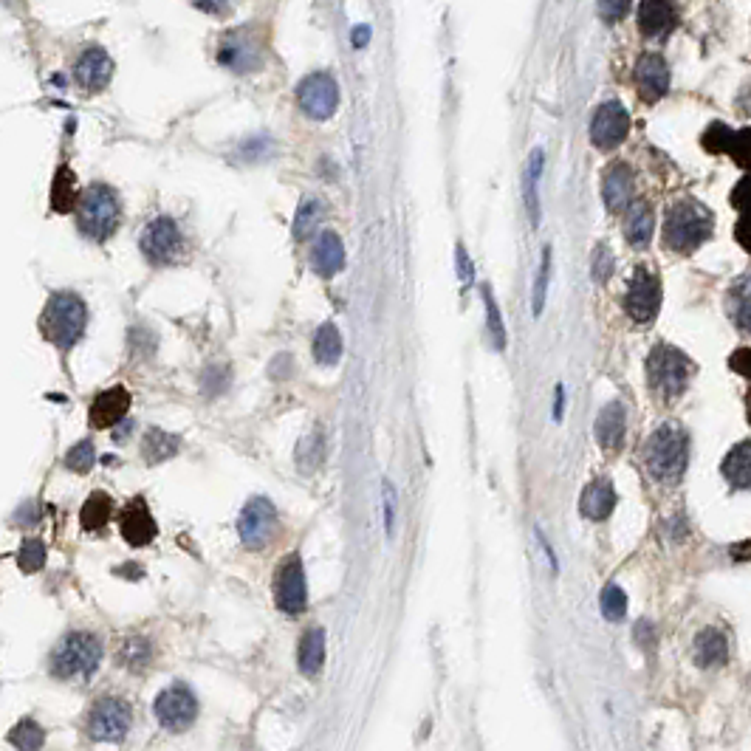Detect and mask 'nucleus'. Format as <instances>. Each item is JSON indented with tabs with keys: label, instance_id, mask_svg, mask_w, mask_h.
Masks as SVG:
<instances>
[{
	"label": "nucleus",
	"instance_id": "4",
	"mask_svg": "<svg viewBox=\"0 0 751 751\" xmlns=\"http://www.w3.org/2000/svg\"><path fill=\"white\" fill-rule=\"evenodd\" d=\"M712 235V212L698 201L672 204L664 221V240L675 252H692Z\"/></svg>",
	"mask_w": 751,
	"mask_h": 751
},
{
	"label": "nucleus",
	"instance_id": "5",
	"mask_svg": "<svg viewBox=\"0 0 751 751\" xmlns=\"http://www.w3.org/2000/svg\"><path fill=\"white\" fill-rule=\"evenodd\" d=\"M102 661V644L91 633H71L65 636L54 653H51V672L54 678L74 681V678H91Z\"/></svg>",
	"mask_w": 751,
	"mask_h": 751
},
{
	"label": "nucleus",
	"instance_id": "43",
	"mask_svg": "<svg viewBox=\"0 0 751 751\" xmlns=\"http://www.w3.org/2000/svg\"><path fill=\"white\" fill-rule=\"evenodd\" d=\"M613 272V257H610V249L605 243H599L596 246V252H593V263H591V274L593 280H599V283H605Z\"/></svg>",
	"mask_w": 751,
	"mask_h": 751
},
{
	"label": "nucleus",
	"instance_id": "39",
	"mask_svg": "<svg viewBox=\"0 0 751 751\" xmlns=\"http://www.w3.org/2000/svg\"><path fill=\"white\" fill-rule=\"evenodd\" d=\"M548 283H551V246H545L543 249L540 269H537V280H534V294H531V311H534V317L543 314L545 297H548Z\"/></svg>",
	"mask_w": 751,
	"mask_h": 751
},
{
	"label": "nucleus",
	"instance_id": "7",
	"mask_svg": "<svg viewBox=\"0 0 751 751\" xmlns=\"http://www.w3.org/2000/svg\"><path fill=\"white\" fill-rule=\"evenodd\" d=\"M297 105L300 111L308 116V119H331L339 108V82L325 74V71H317V74H308L300 85H297Z\"/></svg>",
	"mask_w": 751,
	"mask_h": 751
},
{
	"label": "nucleus",
	"instance_id": "18",
	"mask_svg": "<svg viewBox=\"0 0 751 751\" xmlns=\"http://www.w3.org/2000/svg\"><path fill=\"white\" fill-rule=\"evenodd\" d=\"M633 192H636V176L633 170L624 164V161H616L610 164L608 173H605V181H602V198H605V207L610 212H624L633 204Z\"/></svg>",
	"mask_w": 751,
	"mask_h": 751
},
{
	"label": "nucleus",
	"instance_id": "31",
	"mask_svg": "<svg viewBox=\"0 0 751 751\" xmlns=\"http://www.w3.org/2000/svg\"><path fill=\"white\" fill-rule=\"evenodd\" d=\"M178 449H181V441H178V435L173 432H164V430H147L144 432V441H142V455L147 464H161V461H170L173 455H178Z\"/></svg>",
	"mask_w": 751,
	"mask_h": 751
},
{
	"label": "nucleus",
	"instance_id": "51",
	"mask_svg": "<svg viewBox=\"0 0 751 751\" xmlns=\"http://www.w3.org/2000/svg\"><path fill=\"white\" fill-rule=\"evenodd\" d=\"M735 204L740 209H746V212H751V176L749 178H743L740 184H737V190H735Z\"/></svg>",
	"mask_w": 751,
	"mask_h": 751
},
{
	"label": "nucleus",
	"instance_id": "36",
	"mask_svg": "<svg viewBox=\"0 0 751 751\" xmlns=\"http://www.w3.org/2000/svg\"><path fill=\"white\" fill-rule=\"evenodd\" d=\"M9 743H12L17 751H40L43 749V743H46V732H43V726H40L37 720L23 718L20 723L12 726Z\"/></svg>",
	"mask_w": 751,
	"mask_h": 751
},
{
	"label": "nucleus",
	"instance_id": "6",
	"mask_svg": "<svg viewBox=\"0 0 751 751\" xmlns=\"http://www.w3.org/2000/svg\"><path fill=\"white\" fill-rule=\"evenodd\" d=\"M647 373H650V382L656 387L658 393L664 396H681L687 390L689 376H692V365L684 353L672 345H656L650 359H647Z\"/></svg>",
	"mask_w": 751,
	"mask_h": 751
},
{
	"label": "nucleus",
	"instance_id": "54",
	"mask_svg": "<svg viewBox=\"0 0 751 751\" xmlns=\"http://www.w3.org/2000/svg\"><path fill=\"white\" fill-rule=\"evenodd\" d=\"M351 40H353V48L368 46V43H370V26H365V23H362V26H356V29H353V34H351Z\"/></svg>",
	"mask_w": 751,
	"mask_h": 751
},
{
	"label": "nucleus",
	"instance_id": "34",
	"mask_svg": "<svg viewBox=\"0 0 751 751\" xmlns=\"http://www.w3.org/2000/svg\"><path fill=\"white\" fill-rule=\"evenodd\" d=\"M80 201V192H77V178L68 167H60L57 170V178H54V187H51V207L57 212H71Z\"/></svg>",
	"mask_w": 751,
	"mask_h": 751
},
{
	"label": "nucleus",
	"instance_id": "52",
	"mask_svg": "<svg viewBox=\"0 0 751 751\" xmlns=\"http://www.w3.org/2000/svg\"><path fill=\"white\" fill-rule=\"evenodd\" d=\"M737 373H743V376H749L751 379V348H743V351H737L732 356V362H729Z\"/></svg>",
	"mask_w": 751,
	"mask_h": 751
},
{
	"label": "nucleus",
	"instance_id": "3",
	"mask_svg": "<svg viewBox=\"0 0 751 751\" xmlns=\"http://www.w3.org/2000/svg\"><path fill=\"white\" fill-rule=\"evenodd\" d=\"M122 218V207H119V195L108 187V184H91L88 190L82 192L77 201V224L85 238L108 240L116 232Z\"/></svg>",
	"mask_w": 751,
	"mask_h": 751
},
{
	"label": "nucleus",
	"instance_id": "45",
	"mask_svg": "<svg viewBox=\"0 0 751 751\" xmlns=\"http://www.w3.org/2000/svg\"><path fill=\"white\" fill-rule=\"evenodd\" d=\"M630 6H633V0H599V17L605 20V23H619L627 12H630Z\"/></svg>",
	"mask_w": 751,
	"mask_h": 751
},
{
	"label": "nucleus",
	"instance_id": "14",
	"mask_svg": "<svg viewBox=\"0 0 751 751\" xmlns=\"http://www.w3.org/2000/svg\"><path fill=\"white\" fill-rule=\"evenodd\" d=\"M218 63L226 65L229 71L246 74V71L260 68V63H263V48L252 37V32L235 29V32L224 34L221 48H218Z\"/></svg>",
	"mask_w": 751,
	"mask_h": 751
},
{
	"label": "nucleus",
	"instance_id": "35",
	"mask_svg": "<svg viewBox=\"0 0 751 751\" xmlns=\"http://www.w3.org/2000/svg\"><path fill=\"white\" fill-rule=\"evenodd\" d=\"M113 512V500L105 492H94V495L85 500V506H82L80 512V523L85 531H99V528L105 526L108 520H111Z\"/></svg>",
	"mask_w": 751,
	"mask_h": 751
},
{
	"label": "nucleus",
	"instance_id": "19",
	"mask_svg": "<svg viewBox=\"0 0 751 751\" xmlns=\"http://www.w3.org/2000/svg\"><path fill=\"white\" fill-rule=\"evenodd\" d=\"M545 173V150L543 147H534L528 153L526 170H523V201H526V212L531 226L537 229L540 226V218H543V204H540V184H543Z\"/></svg>",
	"mask_w": 751,
	"mask_h": 751
},
{
	"label": "nucleus",
	"instance_id": "11",
	"mask_svg": "<svg viewBox=\"0 0 751 751\" xmlns=\"http://www.w3.org/2000/svg\"><path fill=\"white\" fill-rule=\"evenodd\" d=\"M274 528H277V509L272 500L255 497L243 506L238 517V534L246 548L260 551L274 537Z\"/></svg>",
	"mask_w": 751,
	"mask_h": 751
},
{
	"label": "nucleus",
	"instance_id": "1",
	"mask_svg": "<svg viewBox=\"0 0 751 751\" xmlns=\"http://www.w3.org/2000/svg\"><path fill=\"white\" fill-rule=\"evenodd\" d=\"M85 325H88V305L82 303V297L74 291H57L40 317V331L60 351H68L80 342Z\"/></svg>",
	"mask_w": 751,
	"mask_h": 751
},
{
	"label": "nucleus",
	"instance_id": "8",
	"mask_svg": "<svg viewBox=\"0 0 751 751\" xmlns=\"http://www.w3.org/2000/svg\"><path fill=\"white\" fill-rule=\"evenodd\" d=\"M130 720H133V712L122 698H102L94 704L85 726H88V735L99 743H119L128 737Z\"/></svg>",
	"mask_w": 751,
	"mask_h": 751
},
{
	"label": "nucleus",
	"instance_id": "48",
	"mask_svg": "<svg viewBox=\"0 0 751 751\" xmlns=\"http://www.w3.org/2000/svg\"><path fill=\"white\" fill-rule=\"evenodd\" d=\"M732 153L737 156L740 164H749L751 167V130H743L732 139Z\"/></svg>",
	"mask_w": 751,
	"mask_h": 751
},
{
	"label": "nucleus",
	"instance_id": "9",
	"mask_svg": "<svg viewBox=\"0 0 751 751\" xmlns=\"http://www.w3.org/2000/svg\"><path fill=\"white\" fill-rule=\"evenodd\" d=\"M184 249V238L178 232L173 218H153L142 232V252L153 266H170L176 263Z\"/></svg>",
	"mask_w": 751,
	"mask_h": 751
},
{
	"label": "nucleus",
	"instance_id": "28",
	"mask_svg": "<svg viewBox=\"0 0 751 751\" xmlns=\"http://www.w3.org/2000/svg\"><path fill=\"white\" fill-rule=\"evenodd\" d=\"M723 475L732 486L749 489L751 486V441H740L737 447L729 449V455L723 458Z\"/></svg>",
	"mask_w": 751,
	"mask_h": 751
},
{
	"label": "nucleus",
	"instance_id": "21",
	"mask_svg": "<svg viewBox=\"0 0 751 751\" xmlns=\"http://www.w3.org/2000/svg\"><path fill=\"white\" fill-rule=\"evenodd\" d=\"M119 528H122V537H125L133 548H142V545H147L156 537V520H153V514L147 512L142 497L130 500L128 509L122 512Z\"/></svg>",
	"mask_w": 751,
	"mask_h": 751
},
{
	"label": "nucleus",
	"instance_id": "16",
	"mask_svg": "<svg viewBox=\"0 0 751 751\" xmlns=\"http://www.w3.org/2000/svg\"><path fill=\"white\" fill-rule=\"evenodd\" d=\"M74 77L82 91H102L113 77V60L111 54L102 46H88L80 54V60L74 65Z\"/></svg>",
	"mask_w": 751,
	"mask_h": 751
},
{
	"label": "nucleus",
	"instance_id": "10",
	"mask_svg": "<svg viewBox=\"0 0 751 751\" xmlns=\"http://www.w3.org/2000/svg\"><path fill=\"white\" fill-rule=\"evenodd\" d=\"M624 308L641 325L656 320L658 308H661V280L647 266H639L636 274L630 277V286L624 294Z\"/></svg>",
	"mask_w": 751,
	"mask_h": 751
},
{
	"label": "nucleus",
	"instance_id": "33",
	"mask_svg": "<svg viewBox=\"0 0 751 751\" xmlns=\"http://www.w3.org/2000/svg\"><path fill=\"white\" fill-rule=\"evenodd\" d=\"M342 356V336L334 322H322L314 334V359L320 365H336Z\"/></svg>",
	"mask_w": 751,
	"mask_h": 751
},
{
	"label": "nucleus",
	"instance_id": "20",
	"mask_svg": "<svg viewBox=\"0 0 751 751\" xmlns=\"http://www.w3.org/2000/svg\"><path fill=\"white\" fill-rule=\"evenodd\" d=\"M636 85L647 99H661L670 88V65L661 54H641L636 63Z\"/></svg>",
	"mask_w": 751,
	"mask_h": 751
},
{
	"label": "nucleus",
	"instance_id": "32",
	"mask_svg": "<svg viewBox=\"0 0 751 751\" xmlns=\"http://www.w3.org/2000/svg\"><path fill=\"white\" fill-rule=\"evenodd\" d=\"M322 215H325V209H322V201L317 195H305L303 201H300V207H297V215H294V238L297 240H308L314 232H317V226L322 224Z\"/></svg>",
	"mask_w": 751,
	"mask_h": 751
},
{
	"label": "nucleus",
	"instance_id": "13",
	"mask_svg": "<svg viewBox=\"0 0 751 751\" xmlns=\"http://www.w3.org/2000/svg\"><path fill=\"white\" fill-rule=\"evenodd\" d=\"M153 715H156V720H159L164 729L184 732L192 720L198 718V698L187 687H181V684L167 687L153 701Z\"/></svg>",
	"mask_w": 751,
	"mask_h": 751
},
{
	"label": "nucleus",
	"instance_id": "2",
	"mask_svg": "<svg viewBox=\"0 0 751 751\" xmlns=\"http://www.w3.org/2000/svg\"><path fill=\"white\" fill-rule=\"evenodd\" d=\"M687 455H689V441L687 432L675 424H664L653 432V438L647 441L644 449V461L650 475L658 483H678L684 469H687Z\"/></svg>",
	"mask_w": 751,
	"mask_h": 751
},
{
	"label": "nucleus",
	"instance_id": "38",
	"mask_svg": "<svg viewBox=\"0 0 751 751\" xmlns=\"http://www.w3.org/2000/svg\"><path fill=\"white\" fill-rule=\"evenodd\" d=\"M480 297H483V305H486V328H489V336H492L497 351H506V325H503V314H500V305H497L489 283H483Z\"/></svg>",
	"mask_w": 751,
	"mask_h": 751
},
{
	"label": "nucleus",
	"instance_id": "49",
	"mask_svg": "<svg viewBox=\"0 0 751 751\" xmlns=\"http://www.w3.org/2000/svg\"><path fill=\"white\" fill-rule=\"evenodd\" d=\"M633 633H636V644H641L644 650H650L656 644V627H653V622H647V619H641Z\"/></svg>",
	"mask_w": 751,
	"mask_h": 751
},
{
	"label": "nucleus",
	"instance_id": "40",
	"mask_svg": "<svg viewBox=\"0 0 751 751\" xmlns=\"http://www.w3.org/2000/svg\"><path fill=\"white\" fill-rule=\"evenodd\" d=\"M46 562V543L43 540H23L17 551V565L23 574H37Z\"/></svg>",
	"mask_w": 751,
	"mask_h": 751
},
{
	"label": "nucleus",
	"instance_id": "50",
	"mask_svg": "<svg viewBox=\"0 0 751 751\" xmlns=\"http://www.w3.org/2000/svg\"><path fill=\"white\" fill-rule=\"evenodd\" d=\"M393 514H396V492L390 483H384V526H387V534L393 531Z\"/></svg>",
	"mask_w": 751,
	"mask_h": 751
},
{
	"label": "nucleus",
	"instance_id": "47",
	"mask_svg": "<svg viewBox=\"0 0 751 751\" xmlns=\"http://www.w3.org/2000/svg\"><path fill=\"white\" fill-rule=\"evenodd\" d=\"M455 266H458V277L464 280V283H472V277H475V266H472V257L466 252L464 243H458L455 246Z\"/></svg>",
	"mask_w": 751,
	"mask_h": 751
},
{
	"label": "nucleus",
	"instance_id": "42",
	"mask_svg": "<svg viewBox=\"0 0 751 751\" xmlns=\"http://www.w3.org/2000/svg\"><path fill=\"white\" fill-rule=\"evenodd\" d=\"M599 608H602L608 622H622L624 616H627V596H624L622 588H619V585H608V588L602 591Z\"/></svg>",
	"mask_w": 751,
	"mask_h": 751
},
{
	"label": "nucleus",
	"instance_id": "17",
	"mask_svg": "<svg viewBox=\"0 0 751 751\" xmlns=\"http://www.w3.org/2000/svg\"><path fill=\"white\" fill-rule=\"evenodd\" d=\"M130 410V393L125 387H111V390H102L99 396L91 404V424L96 430H113L116 424H122L128 418Z\"/></svg>",
	"mask_w": 751,
	"mask_h": 751
},
{
	"label": "nucleus",
	"instance_id": "23",
	"mask_svg": "<svg viewBox=\"0 0 751 751\" xmlns=\"http://www.w3.org/2000/svg\"><path fill=\"white\" fill-rule=\"evenodd\" d=\"M311 266L314 272L322 274V277H334L345 269V246H342V238L336 232H322L317 243H314V252H311Z\"/></svg>",
	"mask_w": 751,
	"mask_h": 751
},
{
	"label": "nucleus",
	"instance_id": "56",
	"mask_svg": "<svg viewBox=\"0 0 751 751\" xmlns=\"http://www.w3.org/2000/svg\"><path fill=\"white\" fill-rule=\"evenodd\" d=\"M201 3H204L207 9H221V6H224V3H229V0H201Z\"/></svg>",
	"mask_w": 751,
	"mask_h": 751
},
{
	"label": "nucleus",
	"instance_id": "37",
	"mask_svg": "<svg viewBox=\"0 0 751 751\" xmlns=\"http://www.w3.org/2000/svg\"><path fill=\"white\" fill-rule=\"evenodd\" d=\"M119 661L128 670L142 672L153 661V644H150V639H144V636H130L122 644V650H119Z\"/></svg>",
	"mask_w": 751,
	"mask_h": 751
},
{
	"label": "nucleus",
	"instance_id": "27",
	"mask_svg": "<svg viewBox=\"0 0 751 751\" xmlns=\"http://www.w3.org/2000/svg\"><path fill=\"white\" fill-rule=\"evenodd\" d=\"M726 308H729V317L735 320L737 328L751 334V274L740 277L735 286L729 288Z\"/></svg>",
	"mask_w": 751,
	"mask_h": 751
},
{
	"label": "nucleus",
	"instance_id": "12",
	"mask_svg": "<svg viewBox=\"0 0 751 751\" xmlns=\"http://www.w3.org/2000/svg\"><path fill=\"white\" fill-rule=\"evenodd\" d=\"M274 599H277V608L288 613V616L303 613L305 605H308V588H305V571L300 554H291L280 565L277 579H274Z\"/></svg>",
	"mask_w": 751,
	"mask_h": 751
},
{
	"label": "nucleus",
	"instance_id": "26",
	"mask_svg": "<svg viewBox=\"0 0 751 751\" xmlns=\"http://www.w3.org/2000/svg\"><path fill=\"white\" fill-rule=\"evenodd\" d=\"M624 235L630 240V246H636V249H647L650 246V240L656 235V212H653L650 204H641V201L630 204Z\"/></svg>",
	"mask_w": 751,
	"mask_h": 751
},
{
	"label": "nucleus",
	"instance_id": "53",
	"mask_svg": "<svg viewBox=\"0 0 751 751\" xmlns=\"http://www.w3.org/2000/svg\"><path fill=\"white\" fill-rule=\"evenodd\" d=\"M737 240H740V246L751 255V212H746V215L740 218V224H737Z\"/></svg>",
	"mask_w": 751,
	"mask_h": 751
},
{
	"label": "nucleus",
	"instance_id": "15",
	"mask_svg": "<svg viewBox=\"0 0 751 751\" xmlns=\"http://www.w3.org/2000/svg\"><path fill=\"white\" fill-rule=\"evenodd\" d=\"M630 130V116L619 102H605L599 105L591 119V142L602 150H613L616 144L624 142Z\"/></svg>",
	"mask_w": 751,
	"mask_h": 751
},
{
	"label": "nucleus",
	"instance_id": "41",
	"mask_svg": "<svg viewBox=\"0 0 751 751\" xmlns=\"http://www.w3.org/2000/svg\"><path fill=\"white\" fill-rule=\"evenodd\" d=\"M63 464H65V469H71V472H77V475L91 472L96 464L94 444H91V441H80V444H74V447L65 452Z\"/></svg>",
	"mask_w": 751,
	"mask_h": 751
},
{
	"label": "nucleus",
	"instance_id": "24",
	"mask_svg": "<svg viewBox=\"0 0 751 751\" xmlns=\"http://www.w3.org/2000/svg\"><path fill=\"white\" fill-rule=\"evenodd\" d=\"M579 509L588 520H608L613 509H616V489L608 478H596L593 483L585 486L582 492V500H579Z\"/></svg>",
	"mask_w": 751,
	"mask_h": 751
},
{
	"label": "nucleus",
	"instance_id": "25",
	"mask_svg": "<svg viewBox=\"0 0 751 751\" xmlns=\"http://www.w3.org/2000/svg\"><path fill=\"white\" fill-rule=\"evenodd\" d=\"M624 430H627L624 407L619 404V401H610L608 407L596 416V424H593L596 441H599L605 449H619L624 441Z\"/></svg>",
	"mask_w": 751,
	"mask_h": 751
},
{
	"label": "nucleus",
	"instance_id": "55",
	"mask_svg": "<svg viewBox=\"0 0 751 751\" xmlns=\"http://www.w3.org/2000/svg\"><path fill=\"white\" fill-rule=\"evenodd\" d=\"M562 407H565V387H557V399H554V418L560 421L562 418Z\"/></svg>",
	"mask_w": 751,
	"mask_h": 751
},
{
	"label": "nucleus",
	"instance_id": "29",
	"mask_svg": "<svg viewBox=\"0 0 751 751\" xmlns=\"http://www.w3.org/2000/svg\"><path fill=\"white\" fill-rule=\"evenodd\" d=\"M297 664H300V670L308 678H314L322 670V664H325V633H322L320 627L308 630L303 639H300Z\"/></svg>",
	"mask_w": 751,
	"mask_h": 751
},
{
	"label": "nucleus",
	"instance_id": "30",
	"mask_svg": "<svg viewBox=\"0 0 751 751\" xmlns=\"http://www.w3.org/2000/svg\"><path fill=\"white\" fill-rule=\"evenodd\" d=\"M726 656H729V644H726V636L720 630L706 627V630L698 633V639H695V661L701 667H718V664L726 661Z\"/></svg>",
	"mask_w": 751,
	"mask_h": 751
},
{
	"label": "nucleus",
	"instance_id": "22",
	"mask_svg": "<svg viewBox=\"0 0 751 751\" xmlns=\"http://www.w3.org/2000/svg\"><path fill=\"white\" fill-rule=\"evenodd\" d=\"M678 26V6L672 0H641L639 29L647 37H664Z\"/></svg>",
	"mask_w": 751,
	"mask_h": 751
},
{
	"label": "nucleus",
	"instance_id": "46",
	"mask_svg": "<svg viewBox=\"0 0 751 751\" xmlns=\"http://www.w3.org/2000/svg\"><path fill=\"white\" fill-rule=\"evenodd\" d=\"M226 382H229V373H226L221 365L209 368L207 373L201 376V387H204V393H209V396H215V393L226 390Z\"/></svg>",
	"mask_w": 751,
	"mask_h": 751
},
{
	"label": "nucleus",
	"instance_id": "44",
	"mask_svg": "<svg viewBox=\"0 0 751 751\" xmlns=\"http://www.w3.org/2000/svg\"><path fill=\"white\" fill-rule=\"evenodd\" d=\"M297 455H300V466H303V469H308V466H311V464H314V466L320 464V458H322V438H320V432L308 435L303 444H300V452H297Z\"/></svg>",
	"mask_w": 751,
	"mask_h": 751
}]
</instances>
